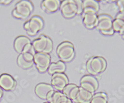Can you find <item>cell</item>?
I'll return each mask as SVG.
<instances>
[{
	"label": "cell",
	"instance_id": "1",
	"mask_svg": "<svg viewBox=\"0 0 124 103\" xmlns=\"http://www.w3.org/2000/svg\"><path fill=\"white\" fill-rule=\"evenodd\" d=\"M107 68V61L102 56H93L86 63V69L92 75H97L102 73Z\"/></svg>",
	"mask_w": 124,
	"mask_h": 103
},
{
	"label": "cell",
	"instance_id": "2",
	"mask_svg": "<svg viewBox=\"0 0 124 103\" xmlns=\"http://www.w3.org/2000/svg\"><path fill=\"white\" fill-rule=\"evenodd\" d=\"M34 10L32 3L28 0H22L16 4L12 14L14 17L20 19L28 18Z\"/></svg>",
	"mask_w": 124,
	"mask_h": 103
},
{
	"label": "cell",
	"instance_id": "3",
	"mask_svg": "<svg viewBox=\"0 0 124 103\" xmlns=\"http://www.w3.org/2000/svg\"><path fill=\"white\" fill-rule=\"evenodd\" d=\"M35 52L49 54L53 50V41L45 35H41L32 42Z\"/></svg>",
	"mask_w": 124,
	"mask_h": 103
},
{
	"label": "cell",
	"instance_id": "4",
	"mask_svg": "<svg viewBox=\"0 0 124 103\" xmlns=\"http://www.w3.org/2000/svg\"><path fill=\"white\" fill-rule=\"evenodd\" d=\"M56 53L62 62H70L75 57V47L73 43L70 41H63L57 47Z\"/></svg>",
	"mask_w": 124,
	"mask_h": 103
},
{
	"label": "cell",
	"instance_id": "5",
	"mask_svg": "<svg viewBox=\"0 0 124 103\" xmlns=\"http://www.w3.org/2000/svg\"><path fill=\"white\" fill-rule=\"evenodd\" d=\"M112 22L111 16L106 14H101L98 16L96 28L104 35H112L115 32L112 28Z\"/></svg>",
	"mask_w": 124,
	"mask_h": 103
},
{
	"label": "cell",
	"instance_id": "6",
	"mask_svg": "<svg viewBox=\"0 0 124 103\" xmlns=\"http://www.w3.org/2000/svg\"><path fill=\"white\" fill-rule=\"evenodd\" d=\"M44 26L42 18L39 16H34L24 23V28L29 35L34 36L42 29Z\"/></svg>",
	"mask_w": 124,
	"mask_h": 103
},
{
	"label": "cell",
	"instance_id": "7",
	"mask_svg": "<svg viewBox=\"0 0 124 103\" xmlns=\"http://www.w3.org/2000/svg\"><path fill=\"white\" fill-rule=\"evenodd\" d=\"M14 48L17 53L22 54L29 51H35L31 40L25 36H19L14 42Z\"/></svg>",
	"mask_w": 124,
	"mask_h": 103
},
{
	"label": "cell",
	"instance_id": "8",
	"mask_svg": "<svg viewBox=\"0 0 124 103\" xmlns=\"http://www.w3.org/2000/svg\"><path fill=\"white\" fill-rule=\"evenodd\" d=\"M34 62L37 70L40 73L48 71L51 64V56L49 54L36 52L34 57Z\"/></svg>",
	"mask_w": 124,
	"mask_h": 103
},
{
	"label": "cell",
	"instance_id": "9",
	"mask_svg": "<svg viewBox=\"0 0 124 103\" xmlns=\"http://www.w3.org/2000/svg\"><path fill=\"white\" fill-rule=\"evenodd\" d=\"M61 13L64 17L70 19L78 13L77 4L75 0H65L62 1L60 6Z\"/></svg>",
	"mask_w": 124,
	"mask_h": 103
},
{
	"label": "cell",
	"instance_id": "10",
	"mask_svg": "<svg viewBox=\"0 0 124 103\" xmlns=\"http://www.w3.org/2000/svg\"><path fill=\"white\" fill-rule=\"evenodd\" d=\"M68 84H69L68 77L64 73H55L52 75L51 85L56 90L62 92Z\"/></svg>",
	"mask_w": 124,
	"mask_h": 103
},
{
	"label": "cell",
	"instance_id": "11",
	"mask_svg": "<svg viewBox=\"0 0 124 103\" xmlns=\"http://www.w3.org/2000/svg\"><path fill=\"white\" fill-rule=\"evenodd\" d=\"M98 86V81L92 75H85L80 80V87L93 94L97 91Z\"/></svg>",
	"mask_w": 124,
	"mask_h": 103
},
{
	"label": "cell",
	"instance_id": "12",
	"mask_svg": "<svg viewBox=\"0 0 124 103\" xmlns=\"http://www.w3.org/2000/svg\"><path fill=\"white\" fill-rule=\"evenodd\" d=\"M35 52H25L20 54L17 59V63L19 67L23 69H27L32 66L34 64V57Z\"/></svg>",
	"mask_w": 124,
	"mask_h": 103
},
{
	"label": "cell",
	"instance_id": "13",
	"mask_svg": "<svg viewBox=\"0 0 124 103\" xmlns=\"http://www.w3.org/2000/svg\"><path fill=\"white\" fill-rule=\"evenodd\" d=\"M83 22L87 28L92 29L97 26L98 16L97 13L91 11H84L82 14Z\"/></svg>",
	"mask_w": 124,
	"mask_h": 103
},
{
	"label": "cell",
	"instance_id": "14",
	"mask_svg": "<svg viewBox=\"0 0 124 103\" xmlns=\"http://www.w3.org/2000/svg\"><path fill=\"white\" fill-rule=\"evenodd\" d=\"M16 82L11 75L3 73L0 76V87L6 91L13 90L15 88Z\"/></svg>",
	"mask_w": 124,
	"mask_h": 103
},
{
	"label": "cell",
	"instance_id": "15",
	"mask_svg": "<svg viewBox=\"0 0 124 103\" xmlns=\"http://www.w3.org/2000/svg\"><path fill=\"white\" fill-rule=\"evenodd\" d=\"M52 85L46 83H40L35 88V93L39 97L42 99H46L50 92L54 90Z\"/></svg>",
	"mask_w": 124,
	"mask_h": 103
},
{
	"label": "cell",
	"instance_id": "16",
	"mask_svg": "<svg viewBox=\"0 0 124 103\" xmlns=\"http://www.w3.org/2000/svg\"><path fill=\"white\" fill-rule=\"evenodd\" d=\"M79 90V86L73 83H69L64 88V89L62 92L68 99H71L73 102L76 103V97Z\"/></svg>",
	"mask_w": 124,
	"mask_h": 103
},
{
	"label": "cell",
	"instance_id": "17",
	"mask_svg": "<svg viewBox=\"0 0 124 103\" xmlns=\"http://www.w3.org/2000/svg\"><path fill=\"white\" fill-rule=\"evenodd\" d=\"M60 1L59 0H44L41 4L43 10L47 13L56 12L60 8Z\"/></svg>",
	"mask_w": 124,
	"mask_h": 103
},
{
	"label": "cell",
	"instance_id": "18",
	"mask_svg": "<svg viewBox=\"0 0 124 103\" xmlns=\"http://www.w3.org/2000/svg\"><path fill=\"white\" fill-rule=\"evenodd\" d=\"M93 93L81 87H79V91L76 97V103H90L93 97Z\"/></svg>",
	"mask_w": 124,
	"mask_h": 103
},
{
	"label": "cell",
	"instance_id": "19",
	"mask_svg": "<svg viewBox=\"0 0 124 103\" xmlns=\"http://www.w3.org/2000/svg\"><path fill=\"white\" fill-rule=\"evenodd\" d=\"M66 70V65L65 62L62 61H58L57 62H52L50 64L48 69L49 74L53 75L55 73H64Z\"/></svg>",
	"mask_w": 124,
	"mask_h": 103
},
{
	"label": "cell",
	"instance_id": "20",
	"mask_svg": "<svg viewBox=\"0 0 124 103\" xmlns=\"http://www.w3.org/2000/svg\"><path fill=\"white\" fill-rule=\"evenodd\" d=\"M83 1V12L91 11L98 13L99 9V4L95 0H85Z\"/></svg>",
	"mask_w": 124,
	"mask_h": 103
},
{
	"label": "cell",
	"instance_id": "21",
	"mask_svg": "<svg viewBox=\"0 0 124 103\" xmlns=\"http://www.w3.org/2000/svg\"><path fill=\"white\" fill-rule=\"evenodd\" d=\"M64 96L65 95L62 92L54 90L50 92L46 97V100L50 103H58Z\"/></svg>",
	"mask_w": 124,
	"mask_h": 103
},
{
	"label": "cell",
	"instance_id": "22",
	"mask_svg": "<svg viewBox=\"0 0 124 103\" xmlns=\"http://www.w3.org/2000/svg\"><path fill=\"white\" fill-rule=\"evenodd\" d=\"M90 103H108L107 96L104 92H99L93 96Z\"/></svg>",
	"mask_w": 124,
	"mask_h": 103
},
{
	"label": "cell",
	"instance_id": "23",
	"mask_svg": "<svg viewBox=\"0 0 124 103\" xmlns=\"http://www.w3.org/2000/svg\"><path fill=\"white\" fill-rule=\"evenodd\" d=\"M124 27V22L121 19L116 17L114 20H113L112 28L114 32H117L119 33Z\"/></svg>",
	"mask_w": 124,
	"mask_h": 103
},
{
	"label": "cell",
	"instance_id": "24",
	"mask_svg": "<svg viewBox=\"0 0 124 103\" xmlns=\"http://www.w3.org/2000/svg\"><path fill=\"white\" fill-rule=\"evenodd\" d=\"M77 4L78 13L77 14H82L83 13V1L81 0H75Z\"/></svg>",
	"mask_w": 124,
	"mask_h": 103
},
{
	"label": "cell",
	"instance_id": "25",
	"mask_svg": "<svg viewBox=\"0 0 124 103\" xmlns=\"http://www.w3.org/2000/svg\"><path fill=\"white\" fill-rule=\"evenodd\" d=\"M117 5L119 9L120 13H124V0L117 1Z\"/></svg>",
	"mask_w": 124,
	"mask_h": 103
},
{
	"label": "cell",
	"instance_id": "26",
	"mask_svg": "<svg viewBox=\"0 0 124 103\" xmlns=\"http://www.w3.org/2000/svg\"><path fill=\"white\" fill-rule=\"evenodd\" d=\"M58 103H73V102L72 101L71 99H68V97L64 96L63 97H62V99Z\"/></svg>",
	"mask_w": 124,
	"mask_h": 103
},
{
	"label": "cell",
	"instance_id": "27",
	"mask_svg": "<svg viewBox=\"0 0 124 103\" xmlns=\"http://www.w3.org/2000/svg\"><path fill=\"white\" fill-rule=\"evenodd\" d=\"M116 18L120 19H121V20L124 22V13H120V12H119V13L117 14Z\"/></svg>",
	"mask_w": 124,
	"mask_h": 103
},
{
	"label": "cell",
	"instance_id": "28",
	"mask_svg": "<svg viewBox=\"0 0 124 103\" xmlns=\"http://www.w3.org/2000/svg\"><path fill=\"white\" fill-rule=\"evenodd\" d=\"M12 1L11 0H0V4H4V5H7L11 3Z\"/></svg>",
	"mask_w": 124,
	"mask_h": 103
},
{
	"label": "cell",
	"instance_id": "29",
	"mask_svg": "<svg viewBox=\"0 0 124 103\" xmlns=\"http://www.w3.org/2000/svg\"><path fill=\"white\" fill-rule=\"evenodd\" d=\"M119 33H120V36L122 37V38L123 39H124V27H123L122 29L120 30V32H119Z\"/></svg>",
	"mask_w": 124,
	"mask_h": 103
},
{
	"label": "cell",
	"instance_id": "30",
	"mask_svg": "<svg viewBox=\"0 0 124 103\" xmlns=\"http://www.w3.org/2000/svg\"><path fill=\"white\" fill-rule=\"evenodd\" d=\"M3 91L2 90V88L0 87V101L2 97H3Z\"/></svg>",
	"mask_w": 124,
	"mask_h": 103
},
{
	"label": "cell",
	"instance_id": "31",
	"mask_svg": "<svg viewBox=\"0 0 124 103\" xmlns=\"http://www.w3.org/2000/svg\"><path fill=\"white\" fill-rule=\"evenodd\" d=\"M48 103V102H45V103Z\"/></svg>",
	"mask_w": 124,
	"mask_h": 103
}]
</instances>
